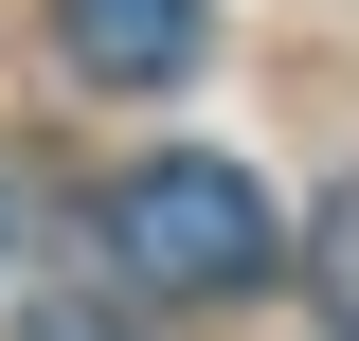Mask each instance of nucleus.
I'll list each match as a JSON object with an SVG mask.
<instances>
[{
  "mask_svg": "<svg viewBox=\"0 0 359 341\" xmlns=\"http://www.w3.org/2000/svg\"><path fill=\"white\" fill-rule=\"evenodd\" d=\"M306 288H323V323L359 341V180H341V198L306 215Z\"/></svg>",
  "mask_w": 359,
  "mask_h": 341,
  "instance_id": "3",
  "label": "nucleus"
},
{
  "mask_svg": "<svg viewBox=\"0 0 359 341\" xmlns=\"http://www.w3.org/2000/svg\"><path fill=\"white\" fill-rule=\"evenodd\" d=\"M198 36H216V0H54V54L90 90H180Z\"/></svg>",
  "mask_w": 359,
  "mask_h": 341,
  "instance_id": "2",
  "label": "nucleus"
},
{
  "mask_svg": "<svg viewBox=\"0 0 359 341\" xmlns=\"http://www.w3.org/2000/svg\"><path fill=\"white\" fill-rule=\"evenodd\" d=\"M90 234H108V269H126V288H162V305H198V288H269V269H287L269 180H252V162H198V144L126 162L108 198H90Z\"/></svg>",
  "mask_w": 359,
  "mask_h": 341,
  "instance_id": "1",
  "label": "nucleus"
},
{
  "mask_svg": "<svg viewBox=\"0 0 359 341\" xmlns=\"http://www.w3.org/2000/svg\"><path fill=\"white\" fill-rule=\"evenodd\" d=\"M36 341H144V323H126L108 288H54V305H36Z\"/></svg>",
  "mask_w": 359,
  "mask_h": 341,
  "instance_id": "4",
  "label": "nucleus"
}]
</instances>
